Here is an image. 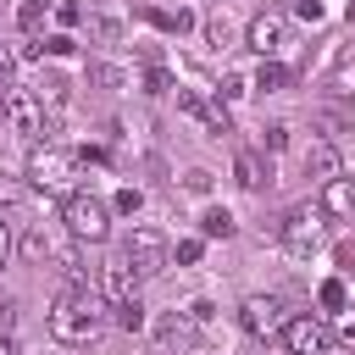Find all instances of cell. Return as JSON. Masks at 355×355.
<instances>
[{"instance_id":"1","label":"cell","mask_w":355,"mask_h":355,"mask_svg":"<svg viewBox=\"0 0 355 355\" xmlns=\"http://www.w3.org/2000/svg\"><path fill=\"white\" fill-rule=\"evenodd\" d=\"M105 311H111V300H105L100 288L67 283V288L55 294V305H50V338L67 344V349H83V344H94V338L105 333V322H111Z\"/></svg>"},{"instance_id":"2","label":"cell","mask_w":355,"mask_h":355,"mask_svg":"<svg viewBox=\"0 0 355 355\" xmlns=\"http://www.w3.org/2000/svg\"><path fill=\"white\" fill-rule=\"evenodd\" d=\"M78 166H83V155L78 150H67V144H39L33 155H28V183L39 189V194H78L72 183H78Z\"/></svg>"},{"instance_id":"3","label":"cell","mask_w":355,"mask_h":355,"mask_svg":"<svg viewBox=\"0 0 355 355\" xmlns=\"http://www.w3.org/2000/svg\"><path fill=\"white\" fill-rule=\"evenodd\" d=\"M61 222H67V233L78 244H105L111 239V205L100 194H89V189H78V194L61 200Z\"/></svg>"},{"instance_id":"4","label":"cell","mask_w":355,"mask_h":355,"mask_svg":"<svg viewBox=\"0 0 355 355\" xmlns=\"http://www.w3.org/2000/svg\"><path fill=\"white\" fill-rule=\"evenodd\" d=\"M277 244H283L294 261L316 255V250H322V211H316V205H294V211H283V222H277Z\"/></svg>"},{"instance_id":"5","label":"cell","mask_w":355,"mask_h":355,"mask_svg":"<svg viewBox=\"0 0 355 355\" xmlns=\"http://www.w3.org/2000/svg\"><path fill=\"white\" fill-rule=\"evenodd\" d=\"M122 255L133 261V272H139V277H161V272H166V261H172V250H166V239H161L155 227H133V233H128V244H122Z\"/></svg>"},{"instance_id":"6","label":"cell","mask_w":355,"mask_h":355,"mask_svg":"<svg viewBox=\"0 0 355 355\" xmlns=\"http://www.w3.org/2000/svg\"><path fill=\"white\" fill-rule=\"evenodd\" d=\"M239 327H244L250 338H272V333H283V327H288L283 300H277V294H250V300L239 305Z\"/></svg>"},{"instance_id":"7","label":"cell","mask_w":355,"mask_h":355,"mask_svg":"<svg viewBox=\"0 0 355 355\" xmlns=\"http://www.w3.org/2000/svg\"><path fill=\"white\" fill-rule=\"evenodd\" d=\"M283 349H288V355H333V327H327L322 316H288Z\"/></svg>"},{"instance_id":"8","label":"cell","mask_w":355,"mask_h":355,"mask_svg":"<svg viewBox=\"0 0 355 355\" xmlns=\"http://www.w3.org/2000/svg\"><path fill=\"white\" fill-rule=\"evenodd\" d=\"M6 122H11L22 139H33V144H39V139H44V105H39V94L11 83V100H6Z\"/></svg>"},{"instance_id":"9","label":"cell","mask_w":355,"mask_h":355,"mask_svg":"<svg viewBox=\"0 0 355 355\" xmlns=\"http://www.w3.org/2000/svg\"><path fill=\"white\" fill-rule=\"evenodd\" d=\"M283 39H288L283 11H261V17H250V28H244V44H250L261 61H272V55L283 50Z\"/></svg>"},{"instance_id":"10","label":"cell","mask_w":355,"mask_h":355,"mask_svg":"<svg viewBox=\"0 0 355 355\" xmlns=\"http://www.w3.org/2000/svg\"><path fill=\"white\" fill-rule=\"evenodd\" d=\"M155 344H161V355H189V349L200 344V322H194L189 311L161 316V322H155Z\"/></svg>"},{"instance_id":"11","label":"cell","mask_w":355,"mask_h":355,"mask_svg":"<svg viewBox=\"0 0 355 355\" xmlns=\"http://www.w3.org/2000/svg\"><path fill=\"white\" fill-rule=\"evenodd\" d=\"M100 294L111 300V305H128V300H139V272H133V261L128 255H111L105 266H100Z\"/></svg>"},{"instance_id":"12","label":"cell","mask_w":355,"mask_h":355,"mask_svg":"<svg viewBox=\"0 0 355 355\" xmlns=\"http://www.w3.org/2000/svg\"><path fill=\"white\" fill-rule=\"evenodd\" d=\"M178 105H183V111H194V116H200V122H205L216 139L233 128V116H227V105H222V100H200L194 89H178Z\"/></svg>"},{"instance_id":"13","label":"cell","mask_w":355,"mask_h":355,"mask_svg":"<svg viewBox=\"0 0 355 355\" xmlns=\"http://www.w3.org/2000/svg\"><path fill=\"white\" fill-rule=\"evenodd\" d=\"M344 172V155H338V144L333 139H316L311 150H305V178H316V183H333Z\"/></svg>"},{"instance_id":"14","label":"cell","mask_w":355,"mask_h":355,"mask_svg":"<svg viewBox=\"0 0 355 355\" xmlns=\"http://www.w3.org/2000/svg\"><path fill=\"white\" fill-rule=\"evenodd\" d=\"M316 211L322 216H355V178H333V183H322V194H316Z\"/></svg>"},{"instance_id":"15","label":"cell","mask_w":355,"mask_h":355,"mask_svg":"<svg viewBox=\"0 0 355 355\" xmlns=\"http://www.w3.org/2000/svg\"><path fill=\"white\" fill-rule=\"evenodd\" d=\"M233 178H239L250 194H261V189L272 183V161H261V150H239V155H233Z\"/></svg>"},{"instance_id":"16","label":"cell","mask_w":355,"mask_h":355,"mask_svg":"<svg viewBox=\"0 0 355 355\" xmlns=\"http://www.w3.org/2000/svg\"><path fill=\"white\" fill-rule=\"evenodd\" d=\"M316 122H322L327 133H349V128H355V105H344V100H327V105L316 111Z\"/></svg>"},{"instance_id":"17","label":"cell","mask_w":355,"mask_h":355,"mask_svg":"<svg viewBox=\"0 0 355 355\" xmlns=\"http://www.w3.org/2000/svg\"><path fill=\"white\" fill-rule=\"evenodd\" d=\"M50 6H55V0H22V6H17V28L33 39V33L44 28V17H50Z\"/></svg>"},{"instance_id":"18","label":"cell","mask_w":355,"mask_h":355,"mask_svg":"<svg viewBox=\"0 0 355 355\" xmlns=\"http://www.w3.org/2000/svg\"><path fill=\"white\" fill-rule=\"evenodd\" d=\"M122 83H128V72L116 61H89V89H122Z\"/></svg>"},{"instance_id":"19","label":"cell","mask_w":355,"mask_h":355,"mask_svg":"<svg viewBox=\"0 0 355 355\" xmlns=\"http://www.w3.org/2000/svg\"><path fill=\"white\" fill-rule=\"evenodd\" d=\"M200 233H205V239H233V216H227L222 205H211V211L200 216Z\"/></svg>"},{"instance_id":"20","label":"cell","mask_w":355,"mask_h":355,"mask_svg":"<svg viewBox=\"0 0 355 355\" xmlns=\"http://www.w3.org/2000/svg\"><path fill=\"white\" fill-rule=\"evenodd\" d=\"M288 83V67H277V61H261V72H255V89L261 94H277Z\"/></svg>"},{"instance_id":"21","label":"cell","mask_w":355,"mask_h":355,"mask_svg":"<svg viewBox=\"0 0 355 355\" xmlns=\"http://www.w3.org/2000/svg\"><path fill=\"white\" fill-rule=\"evenodd\" d=\"M316 305H322V311H349V294H344V283H338V277H327V283L316 288Z\"/></svg>"},{"instance_id":"22","label":"cell","mask_w":355,"mask_h":355,"mask_svg":"<svg viewBox=\"0 0 355 355\" xmlns=\"http://www.w3.org/2000/svg\"><path fill=\"white\" fill-rule=\"evenodd\" d=\"M144 17H150L155 28H166V33H183V28H189V11H155V6H144Z\"/></svg>"},{"instance_id":"23","label":"cell","mask_w":355,"mask_h":355,"mask_svg":"<svg viewBox=\"0 0 355 355\" xmlns=\"http://www.w3.org/2000/svg\"><path fill=\"white\" fill-rule=\"evenodd\" d=\"M116 327H122V333H139V327H144V305H139V300L116 305Z\"/></svg>"},{"instance_id":"24","label":"cell","mask_w":355,"mask_h":355,"mask_svg":"<svg viewBox=\"0 0 355 355\" xmlns=\"http://www.w3.org/2000/svg\"><path fill=\"white\" fill-rule=\"evenodd\" d=\"M261 144H266V155H277V150L288 144V128H283V122H272V128L261 133Z\"/></svg>"},{"instance_id":"25","label":"cell","mask_w":355,"mask_h":355,"mask_svg":"<svg viewBox=\"0 0 355 355\" xmlns=\"http://www.w3.org/2000/svg\"><path fill=\"white\" fill-rule=\"evenodd\" d=\"M22 255H28V261H44V255H50V239H44V233H28V239H22Z\"/></svg>"},{"instance_id":"26","label":"cell","mask_w":355,"mask_h":355,"mask_svg":"<svg viewBox=\"0 0 355 355\" xmlns=\"http://www.w3.org/2000/svg\"><path fill=\"white\" fill-rule=\"evenodd\" d=\"M144 89H150V94H166V89H172L166 67H150V72H144Z\"/></svg>"},{"instance_id":"27","label":"cell","mask_w":355,"mask_h":355,"mask_svg":"<svg viewBox=\"0 0 355 355\" xmlns=\"http://www.w3.org/2000/svg\"><path fill=\"white\" fill-rule=\"evenodd\" d=\"M183 189H189V194H205V189H211V172H205V166L183 172Z\"/></svg>"},{"instance_id":"28","label":"cell","mask_w":355,"mask_h":355,"mask_svg":"<svg viewBox=\"0 0 355 355\" xmlns=\"http://www.w3.org/2000/svg\"><path fill=\"white\" fill-rule=\"evenodd\" d=\"M0 355H17V344H11V305H0Z\"/></svg>"},{"instance_id":"29","label":"cell","mask_w":355,"mask_h":355,"mask_svg":"<svg viewBox=\"0 0 355 355\" xmlns=\"http://www.w3.org/2000/svg\"><path fill=\"white\" fill-rule=\"evenodd\" d=\"M44 50H50V55H72L78 39H72V33H55V39H44Z\"/></svg>"},{"instance_id":"30","label":"cell","mask_w":355,"mask_h":355,"mask_svg":"<svg viewBox=\"0 0 355 355\" xmlns=\"http://www.w3.org/2000/svg\"><path fill=\"white\" fill-rule=\"evenodd\" d=\"M139 205H144V194H139V189H122V194H116V211H122V216H133Z\"/></svg>"},{"instance_id":"31","label":"cell","mask_w":355,"mask_h":355,"mask_svg":"<svg viewBox=\"0 0 355 355\" xmlns=\"http://www.w3.org/2000/svg\"><path fill=\"white\" fill-rule=\"evenodd\" d=\"M200 250H205V244H200V239H183V244H178V250H172V255H178V261H183V266H194V261H200Z\"/></svg>"},{"instance_id":"32","label":"cell","mask_w":355,"mask_h":355,"mask_svg":"<svg viewBox=\"0 0 355 355\" xmlns=\"http://www.w3.org/2000/svg\"><path fill=\"white\" fill-rule=\"evenodd\" d=\"M333 261H338V272H355V239H344V244L333 250Z\"/></svg>"},{"instance_id":"33","label":"cell","mask_w":355,"mask_h":355,"mask_svg":"<svg viewBox=\"0 0 355 355\" xmlns=\"http://www.w3.org/2000/svg\"><path fill=\"white\" fill-rule=\"evenodd\" d=\"M205 39L222 50V44H227V22H222V17H211V22H205Z\"/></svg>"},{"instance_id":"34","label":"cell","mask_w":355,"mask_h":355,"mask_svg":"<svg viewBox=\"0 0 355 355\" xmlns=\"http://www.w3.org/2000/svg\"><path fill=\"white\" fill-rule=\"evenodd\" d=\"M89 33H100V39H116V22H111V17H89Z\"/></svg>"},{"instance_id":"35","label":"cell","mask_w":355,"mask_h":355,"mask_svg":"<svg viewBox=\"0 0 355 355\" xmlns=\"http://www.w3.org/2000/svg\"><path fill=\"white\" fill-rule=\"evenodd\" d=\"M294 6H300V17H305V22H316V17H322V0H294Z\"/></svg>"},{"instance_id":"36","label":"cell","mask_w":355,"mask_h":355,"mask_svg":"<svg viewBox=\"0 0 355 355\" xmlns=\"http://www.w3.org/2000/svg\"><path fill=\"white\" fill-rule=\"evenodd\" d=\"M6 255H11V233H6V222H0V266H6Z\"/></svg>"},{"instance_id":"37","label":"cell","mask_w":355,"mask_h":355,"mask_svg":"<svg viewBox=\"0 0 355 355\" xmlns=\"http://www.w3.org/2000/svg\"><path fill=\"white\" fill-rule=\"evenodd\" d=\"M0 83H11V55L0 50Z\"/></svg>"},{"instance_id":"38","label":"cell","mask_w":355,"mask_h":355,"mask_svg":"<svg viewBox=\"0 0 355 355\" xmlns=\"http://www.w3.org/2000/svg\"><path fill=\"white\" fill-rule=\"evenodd\" d=\"M6 100H11V83H0V116H6Z\"/></svg>"},{"instance_id":"39","label":"cell","mask_w":355,"mask_h":355,"mask_svg":"<svg viewBox=\"0 0 355 355\" xmlns=\"http://www.w3.org/2000/svg\"><path fill=\"white\" fill-rule=\"evenodd\" d=\"M349 28H355V6H349Z\"/></svg>"}]
</instances>
